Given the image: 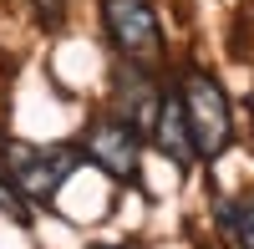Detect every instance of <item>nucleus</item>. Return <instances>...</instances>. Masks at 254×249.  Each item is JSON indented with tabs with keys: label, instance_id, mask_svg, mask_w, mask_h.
I'll list each match as a JSON object with an SVG mask.
<instances>
[{
	"label": "nucleus",
	"instance_id": "f03ea898",
	"mask_svg": "<svg viewBox=\"0 0 254 249\" xmlns=\"http://www.w3.org/2000/svg\"><path fill=\"white\" fill-rule=\"evenodd\" d=\"M5 178L15 183V193L26 203H51L61 193V183L76 173V163L87 158L76 142H56V148H26V142H5Z\"/></svg>",
	"mask_w": 254,
	"mask_h": 249
},
{
	"label": "nucleus",
	"instance_id": "39448f33",
	"mask_svg": "<svg viewBox=\"0 0 254 249\" xmlns=\"http://www.w3.org/2000/svg\"><path fill=\"white\" fill-rule=\"evenodd\" d=\"M112 92H117V117L122 122H132L137 132L153 127V117H158V87L147 81V66H137V61H122L117 66V81H112Z\"/></svg>",
	"mask_w": 254,
	"mask_h": 249
},
{
	"label": "nucleus",
	"instance_id": "0eeeda50",
	"mask_svg": "<svg viewBox=\"0 0 254 249\" xmlns=\"http://www.w3.org/2000/svg\"><path fill=\"white\" fill-rule=\"evenodd\" d=\"M219 214H224V229L239 239V249H254V188L234 203H219Z\"/></svg>",
	"mask_w": 254,
	"mask_h": 249
},
{
	"label": "nucleus",
	"instance_id": "1a4fd4ad",
	"mask_svg": "<svg viewBox=\"0 0 254 249\" xmlns=\"http://www.w3.org/2000/svg\"><path fill=\"white\" fill-rule=\"evenodd\" d=\"M92 249H122V244H92Z\"/></svg>",
	"mask_w": 254,
	"mask_h": 249
},
{
	"label": "nucleus",
	"instance_id": "6e6552de",
	"mask_svg": "<svg viewBox=\"0 0 254 249\" xmlns=\"http://www.w3.org/2000/svg\"><path fill=\"white\" fill-rule=\"evenodd\" d=\"M0 214L15 219V224H31V219H26V198L15 193V183H10L5 173H0Z\"/></svg>",
	"mask_w": 254,
	"mask_h": 249
},
{
	"label": "nucleus",
	"instance_id": "f257e3e1",
	"mask_svg": "<svg viewBox=\"0 0 254 249\" xmlns=\"http://www.w3.org/2000/svg\"><path fill=\"white\" fill-rule=\"evenodd\" d=\"M183 117H188V137H193V158L214 163L229 153V142H234V107H229V97L219 87L214 71L203 66H188L183 71Z\"/></svg>",
	"mask_w": 254,
	"mask_h": 249
},
{
	"label": "nucleus",
	"instance_id": "423d86ee",
	"mask_svg": "<svg viewBox=\"0 0 254 249\" xmlns=\"http://www.w3.org/2000/svg\"><path fill=\"white\" fill-rule=\"evenodd\" d=\"M147 137H153V148L173 163V168H188V163H193V137H188V117H183V97L178 92H168L158 102V117H153V127H147Z\"/></svg>",
	"mask_w": 254,
	"mask_h": 249
},
{
	"label": "nucleus",
	"instance_id": "7ed1b4c3",
	"mask_svg": "<svg viewBox=\"0 0 254 249\" xmlns=\"http://www.w3.org/2000/svg\"><path fill=\"white\" fill-rule=\"evenodd\" d=\"M142 137H147V132H137L132 122H122V117L112 112V117H102V122H92V127H87L81 153H87L107 178L137 183V178H142Z\"/></svg>",
	"mask_w": 254,
	"mask_h": 249
},
{
	"label": "nucleus",
	"instance_id": "20e7f679",
	"mask_svg": "<svg viewBox=\"0 0 254 249\" xmlns=\"http://www.w3.org/2000/svg\"><path fill=\"white\" fill-rule=\"evenodd\" d=\"M102 26H107L112 46L122 51V61L153 66L163 56V31L147 0H102Z\"/></svg>",
	"mask_w": 254,
	"mask_h": 249
}]
</instances>
